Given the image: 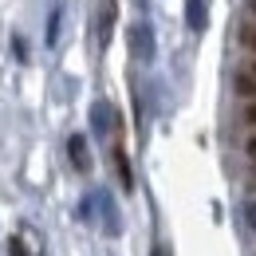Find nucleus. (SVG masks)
<instances>
[{
    "instance_id": "obj_1",
    "label": "nucleus",
    "mask_w": 256,
    "mask_h": 256,
    "mask_svg": "<svg viewBox=\"0 0 256 256\" xmlns=\"http://www.w3.org/2000/svg\"><path fill=\"white\" fill-rule=\"evenodd\" d=\"M130 52H134V60H142V64L154 60V28H150L146 20H138V24L130 28Z\"/></svg>"
},
{
    "instance_id": "obj_2",
    "label": "nucleus",
    "mask_w": 256,
    "mask_h": 256,
    "mask_svg": "<svg viewBox=\"0 0 256 256\" xmlns=\"http://www.w3.org/2000/svg\"><path fill=\"white\" fill-rule=\"evenodd\" d=\"M91 126H95L98 138L118 134V110H114L110 102H95V106H91Z\"/></svg>"
},
{
    "instance_id": "obj_3",
    "label": "nucleus",
    "mask_w": 256,
    "mask_h": 256,
    "mask_svg": "<svg viewBox=\"0 0 256 256\" xmlns=\"http://www.w3.org/2000/svg\"><path fill=\"white\" fill-rule=\"evenodd\" d=\"M67 158H71V166H75L79 174L91 170V150H87V138H83V134H71V138H67Z\"/></svg>"
},
{
    "instance_id": "obj_4",
    "label": "nucleus",
    "mask_w": 256,
    "mask_h": 256,
    "mask_svg": "<svg viewBox=\"0 0 256 256\" xmlns=\"http://www.w3.org/2000/svg\"><path fill=\"white\" fill-rule=\"evenodd\" d=\"M114 12H118L114 0H98V44L102 48L110 44V32H114Z\"/></svg>"
},
{
    "instance_id": "obj_5",
    "label": "nucleus",
    "mask_w": 256,
    "mask_h": 256,
    "mask_svg": "<svg viewBox=\"0 0 256 256\" xmlns=\"http://www.w3.org/2000/svg\"><path fill=\"white\" fill-rule=\"evenodd\" d=\"M186 20H190L193 32L205 28V0H186Z\"/></svg>"
},
{
    "instance_id": "obj_6",
    "label": "nucleus",
    "mask_w": 256,
    "mask_h": 256,
    "mask_svg": "<svg viewBox=\"0 0 256 256\" xmlns=\"http://www.w3.org/2000/svg\"><path fill=\"white\" fill-rule=\"evenodd\" d=\"M110 158H114V166H118V182H122V190H134V178H130V162H126V154L114 146V154H110Z\"/></svg>"
},
{
    "instance_id": "obj_7",
    "label": "nucleus",
    "mask_w": 256,
    "mask_h": 256,
    "mask_svg": "<svg viewBox=\"0 0 256 256\" xmlns=\"http://www.w3.org/2000/svg\"><path fill=\"white\" fill-rule=\"evenodd\" d=\"M56 40H60V8H56L52 20H48V48H56Z\"/></svg>"
},
{
    "instance_id": "obj_8",
    "label": "nucleus",
    "mask_w": 256,
    "mask_h": 256,
    "mask_svg": "<svg viewBox=\"0 0 256 256\" xmlns=\"http://www.w3.org/2000/svg\"><path fill=\"white\" fill-rule=\"evenodd\" d=\"M236 91L240 95H256V75H240L236 79Z\"/></svg>"
},
{
    "instance_id": "obj_9",
    "label": "nucleus",
    "mask_w": 256,
    "mask_h": 256,
    "mask_svg": "<svg viewBox=\"0 0 256 256\" xmlns=\"http://www.w3.org/2000/svg\"><path fill=\"white\" fill-rule=\"evenodd\" d=\"M8 256H28V248H24V240H20V236H12V240H8Z\"/></svg>"
},
{
    "instance_id": "obj_10",
    "label": "nucleus",
    "mask_w": 256,
    "mask_h": 256,
    "mask_svg": "<svg viewBox=\"0 0 256 256\" xmlns=\"http://www.w3.org/2000/svg\"><path fill=\"white\" fill-rule=\"evenodd\" d=\"M244 217H248V228H256V201H248V205H244Z\"/></svg>"
},
{
    "instance_id": "obj_11",
    "label": "nucleus",
    "mask_w": 256,
    "mask_h": 256,
    "mask_svg": "<svg viewBox=\"0 0 256 256\" xmlns=\"http://www.w3.org/2000/svg\"><path fill=\"white\" fill-rule=\"evenodd\" d=\"M248 122H252V126H256V102H252V106H248Z\"/></svg>"
},
{
    "instance_id": "obj_12",
    "label": "nucleus",
    "mask_w": 256,
    "mask_h": 256,
    "mask_svg": "<svg viewBox=\"0 0 256 256\" xmlns=\"http://www.w3.org/2000/svg\"><path fill=\"white\" fill-rule=\"evenodd\" d=\"M248 158L256 162V138H252V142H248Z\"/></svg>"
},
{
    "instance_id": "obj_13",
    "label": "nucleus",
    "mask_w": 256,
    "mask_h": 256,
    "mask_svg": "<svg viewBox=\"0 0 256 256\" xmlns=\"http://www.w3.org/2000/svg\"><path fill=\"white\" fill-rule=\"evenodd\" d=\"M150 256H166V248H162V244H158V248H154V252H150Z\"/></svg>"
},
{
    "instance_id": "obj_14",
    "label": "nucleus",
    "mask_w": 256,
    "mask_h": 256,
    "mask_svg": "<svg viewBox=\"0 0 256 256\" xmlns=\"http://www.w3.org/2000/svg\"><path fill=\"white\" fill-rule=\"evenodd\" d=\"M248 44H252V48H256V32H248Z\"/></svg>"
},
{
    "instance_id": "obj_15",
    "label": "nucleus",
    "mask_w": 256,
    "mask_h": 256,
    "mask_svg": "<svg viewBox=\"0 0 256 256\" xmlns=\"http://www.w3.org/2000/svg\"><path fill=\"white\" fill-rule=\"evenodd\" d=\"M252 12H256V0H252Z\"/></svg>"
},
{
    "instance_id": "obj_16",
    "label": "nucleus",
    "mask_w": 256,
    "mask_h": 256,
    "mask_svg": "<svg viewBox=\"0 0 256 256\" xmlns=\"http://www.w3.org/2000/svg\"><path fill=\"white\" fill-rule=\"evenodd\" d=\"M252 75H256V67H252Z\"/></svg>"
}]
</instances>
